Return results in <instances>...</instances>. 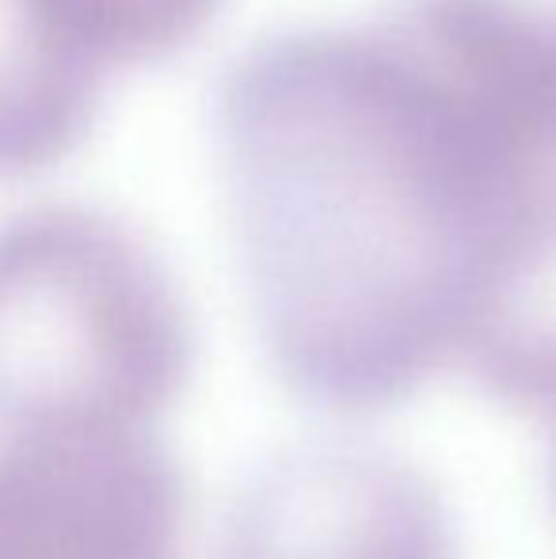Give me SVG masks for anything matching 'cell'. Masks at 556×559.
I'll return each instance as SVG.
<instances>
[{
  "mask_svg": "<svg viewBox=\"0 0 556 559\" xmlns=\"http://www.w3.org/2000/svg\"><path fill=\"white\" fill-rule=\"evenodd\" d=\"M214 148L263 350L289 392L340 415L404 404L458 358L556 179L378 15L252 46L217 92Z\"/></svg>",
  "mask_w": 556,
  "mask_h": 559,
  "instance_id": "obj_1",
  "label": "cell"
},
{
  "mask_svg": "<svg viewBox=\"0 0 556 559\" xmlns=\"http://www.w3.org/2000/svg\"><path fill=\"white\" fill-rule=\"evenodd\" d=\"M191 361L184 289L134 225L84 206L0 225V438L153 435Z\"/></svg>",
  "mask_w": 556,
  "mask_h": 559,
  "instance_id": "obj_2",
  "label": "cell"
},
{
  "mask_svg": "<svg viewBox=\"0 0 556 559\" xmlns=\"http://www.w3.org/2000/svg\"><path fill=\"white\" fill-rule=\"evenodd\" d=\"M187 484L153 435L0 438V559H184Z\"/></svg>",
  "mask_w": 556,
  "mask_h": 559,
  "instance_id": "obj_3",
  "label": "cell"
},
{
  "mask_svg": "<svg viewBox=\"0 0 556 559\" xmlns=\"http://www.w3.org/2000/svg\"><path fill=\"white\" fill-rule=\"evenodd\" d=\"M222 559H461L446 499L366 442L282 449L237 495Z\"/></svg>",
  "mask_w": 556,
  "mask_h": 559,
  "instance_id": "obj_4",
  "label": "cell"
},
{
  "mask_svg": "<svg viewBox=\"0 0 556 559\" xmlns=\"http://www.w3.org/2000/svg\"><path fill=\"white\" fill-rule=\"evenodd\" d=\"M458 361L492 400L556 427V179L514 225Z\"/></svg>",
  "mask_w": 556,
  "mask_h": 559,
  "instance_id": "obj_5",
  "label": "cell"
},
{
  "mask_svg": "<svg viewBox=\"0 0 556 559\" xmlns=\"http://www.w3.org/2000/svg\"><path fill=\"white\" fill-rule=\"evenodd\" d=\"M99 88L43 35L27 0H0V171L66 153L96 111Z\"/></svg>",
  "mask_w": 556,
  "mask_h": 559,
  "instance_id": "obj_6",
  "label": "cell"
},
{
  "mask_svg": "<svg viewBox=\"0 0 556 559\" xmlns=\"http://www.w3.org/2000/svg\"><path fill=\"white\" fill-rule=\"evenodd\" d=\"M46 35L92 76L187 46L225 0H27Z\"/></svg>",
  "mask_w": 556,
  "mask_h": 559,
  "instance_id": "obj_7",
  "label": "cell"
},
{
  "mask_svg": "<svg viewBox=\"0 0 556 559\" xmlns=\"http://www.w3.org/2000/svg\"><path fill=\"white\" fill-rule=\"evenodd\" d=\"M556 435V427H553ZM549 487H553V502H556V438H553V456H549Z\"/></svg>",
  "mask_w": 556,
  "mask_h": 559,
  "instance_id": "obj_8",
  "label": "cell"
}]
</instances>
